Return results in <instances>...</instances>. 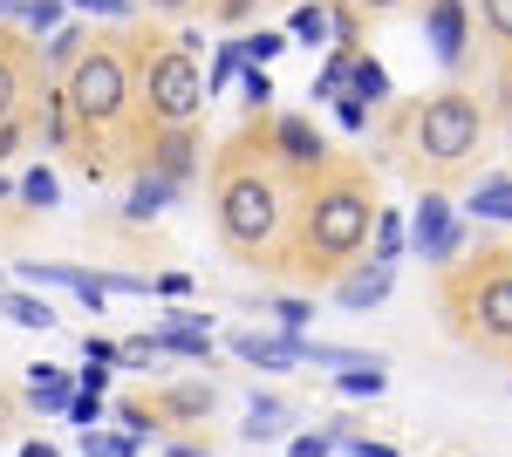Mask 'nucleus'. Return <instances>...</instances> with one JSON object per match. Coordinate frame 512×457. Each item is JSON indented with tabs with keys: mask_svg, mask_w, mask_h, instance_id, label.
<instances>
[{
	"mask_svg": "<svg viewBox=\"0 0 512 457\" xmlns=\"http://www.w3.org/2000/svg\"><path fill=\"white\" fill-rule=\"evenodd\" d=\"M287 41H294V35H280V28H253V35H239V48H246V62H260V69H267Z\"/></svg>",
	"mask_w": 512,
	"mask_h": 457,
	"instance_id": "obj_30",
	"label": "nucleus"
},
{
	"mask_svg": "<svg viewBox=\"0 0 512 457\" xmlns=\"http://www.w3.org/2000/svg\"><path fill=\"white\" fill-rule=\"evenodd\" d=\"M0 314H7L14 328H41V335L55 328V307L41 301V294H0Z\"/></svg>",
	"mask_w": 512,
	"mask_h": 457,
	"instance_id": "obj_24",
	"label": "nucleus"
},
{
	"mask_svg": "<svg viewBox=\"0 0 512 457\" xmlns=\"http://www.w3.org/2000/svg\"><path fill=\"white\" fill-rule=\"evenodd\" d=\"M21 280H28V287H69L82 307H103V301H110L103 273H89V267H41V260H21Z\"/></svg>",
	"mask_w": 512,
	"mask_h": 457,
	"instance_id": "obj_13",
	"label": "nucleus"
},
{
	"mask_svg": "<svg viewBox=\"0 0 512 457\" xmlns=\"http://www.w3.org/2000/svg\"><path fill=\"white\" fill-rule=\"evenodd\" d=\"M294 205H301V178L274 157L267 123H246L212 164V226L226 239V253L246 267H280Z\"/></svg>",
	"mask_w": 512,
	"mask_h": 457,
	"instance_id": "obj_1",
	"label": "nucleus"
},
{
	"mask_svg": "<svg viewBox=\"0 0 512 457\" xmlns=\"http://www.w3.org/2000/svg\"><path fill=\"white\" fill-rule=\"evenodd\" d=\"M396 287V267H383V260H355L342 280H335V301L349 307V314H369V307H383Z\"/></svg>",
	"mask_w": 512,
	"mask_h": 457,
	"instance_id": "obj_12",
	"label": "nucleus"
},
{
	"mask_svg": "<svg viewBox=\"0 0 512 457\" xmlns=\"http://www.w3.org/2000/svg\"><path fill=\"white\" fill-rule=\"evenodd\" d=\"M403 246H410V226H403L396 212H376V232H369V260L396 267V260H403Z\"/></svg>",
	"mask_w": 512,
	"mask_h": 457,
	"instance_id": "obj_22",
	"label": "nucleus"
},
{
	"mask_svg": "<svg viewBox=\"0 0 512 457\" xmlns=\"http://www.w3.org/2000/svg\"><path fill=\"white\" fill-rule=\"evenodd\" d=\"M41 137H48V151H76V103H69V82L41 89Z\"/></svg>",
	"mask_w": 512,
	"mask_h": 457,
	"instance_id": "obj_15",
	"label": "nucleus"
},
{
	"mask_svg": "<svg viewBox=\"0 0 512 457\" xmlns=\"http://www.w3.org/2000/svg\"><path fill=\"white\" fill-rule=\"evenodd\" d=\"M82 48H89V28H82V21H62V28L48 35V69L69 76V69L82 62Z\"/></svg>",
	"mask_w": 512,
	"mask_h": 457,
	"instance_id": "obj_21",
	"label": "nucleus"
},
{
	"mask_svg": "<svg viewBox=\"0 0 512 457\" xmlns=\"http://www.w3.org/2000/svg\"><path fill=\"white\" fill-rule=\"evenodd\" d=\"M239 69H246V48H239V35H233V41H219V55H212V76H205V89L219 96L226 82H239Z\"/></svg>",
	"mask_w": 512,
	"mask_h": 457,
	"instance_id": "obj_29",
	"label": "nucleus"
},
{
	"mask_svg": "<svg viewBox=\"0 0 512 457\" xmlns=\"http://www.w3.org/2000/svg\"><path fill=\"white\" fill-rule=\"evenodd\" d=\"M151 294H164V301H185V294H192V280H185V273H164V280H151Z\"/></svg>",
	"mask_w": 512,
	"mask_h": 457,
	"instance_id": "obj_40",
	"label": "nucleus"
},
{
	"mask_svg": "<svg viewBox=\"0 0 512 457\" xmlns=\"http://www.w3.org/2000/svg\"><path fill=\"white\" fill-rule=\"evenodd\" d=\"M376 185L369 171L355 164H328L301 185V205H294V232H287V260L280 267L294 273L301 287H335L342 273L369 253V232H376Z\"/></svg>",
	"mask_w": 512,
	"mask_h": 457,
	"instance_id": "obj_2",
	"label": "nucleus"
},
{
	"mask_svg": "<svg viewBox=\"0 0 512 457\" xmlns=\"http://www.w3.org/2000/svg\"><path fill=\"white\" fill-rule=\"evenodd\" d=\"M21 457H62L55 444H21Z\"/></svg>",
	"mask_w": 512,
	"mask_h": 457,
	"instance_id": "obj_44",
	"label": "nucleus"
},
{
	"mask_svg": "<svg viewBox=\"0 0 512 457\" xmlns=\"http://www.w3.org/2000/svg\"><path fill=\"white\" fill-rule=\"evenodd\" d=\"M335 116H342V130H369V103L362 96H335Z\"/></svg>",
	"mask_w": 512,
	"mask_h": 457,
	"instance_id": "obj_38",
	"label": "nucleus"
},
{
	"mask_svg": "<svg viewBox=\"0 0 512 457\" xmlns=\"http://www.w3.org/2000/svg\"><path fill=\"white\" fill-rule=\"evenodd\" d=\"M137 7H151V14H192L198 0H137Z\"/></svg>",
	"mask_w": 512,
	"mask_h": 457,
	"instance_id": "obj_43",
	"label": "nucleus"
},
{
	"mask_svg": "<svg viewBox=\"0 0 512 457\" xmlns=\"http://www.w3.org/2000/svg\"><path fill=\"white\" fill-rule=\"evenodd\" d=\"M287 35L308 41V48H335V0H301L294 21H287Z\"/></svg>",
	"mask_w": 512,
	"mask_h": 457,
	"instance_id": "obj_18",
	"label": "nucleus"
},
{
	"mask_svg": "<svg viewBox=\"0 0 512 457\" xmlns=\"http://www.w3.org/2000/svg\"><path fill=\"white\" fill-rule=\"evenodd\" d=\"M55 198H62V185H55V171H48V164H41V171H28V178H21V205H35V212H48V205H55Z\"/></svg>",
	"mask_w": 512,
	"mask_h": 457,
	"instance_id": "obj_31",
	"label": "nucleus"
},
{
	"mask_svg": "<svg viewBox=\"0 0 512 457\" xmlns=\"http://www.w3.org/2000/svg\"><path fill=\"white\" fill-rule=\"evenodd\" d=\"M239 362H260V369H301L308 362V335H233Z\"/></svg>",
	"mask_w": 512,
	"mask_h": 457,
	"instance_id": "obj_14",
	"label": "nucleus"
},
{
	"mask_svg": "<svg viewBox=\"0 0 512 457\" xmlns=\"http://www.w3.org/2000/svg\"><path fill=\"white\" fill-rule=\"evenodd\" d=\"M198 123L192 130H144V171H158V178H171V185L185 191L198 171Z\"/></svg>",
	"mask_w": 512,
	"mask_h": 457,
	"instance_id": "obj_10",
	"label": "nucleus"
},
{
	"mask_svg": "<svg viewBox=\"0 0 512 457\" xmlns=\"http://www.w3.org/2000/svg\"><path fill=\"white\" fill-rule=\"evenodd\" d=\"M280 430H287V403H280V396H253V410H246V437L267 444V437H280Z\"/></svg>",
	"mask_w": 512,
	"mask_h": 457,
	"instance_id": "obj_26",
	"label": "nucleus"
},
{
	"mask_svg": "<svg viewBox=\"0 0 512 457\" xmlns=\"http://www.w3.org/2000/svg\"><path fill=\"white\" fill-rule=\"evenodd\" d=\"M69 7H82V14H103V21H130V14H137V0H69Z\"/></svg>",
	"mask_w": 512,
	"mask_h": 457,
	"instance_id": "obj_37",
	"label": "nucleus"
},
{
	"mask_svg": "<svg viewBox=\"0 0 512 457\" xmlns=\"http://www.w3.org/2000/svg\"><path fill=\"white\" fill-rule=\"evenodd\" d=\"M506 151H512V96H506Z\"/></svg>",
	"mask_w": 512,
	"mask_h": 457,
	"instance_id": "obj_48",
	"label": "nucleus"
},
{
	"mask_svg": "<svg viewBox=\"0 0 512 457\" xmlns=\"http://www.w3.org/2000/svg\"><path fill=\"white\" fill-rule=\"evenodd\" d=\"M410 246H417L431 267H451V260L465 253V219H458V205H451L444 191H424V205L410 212Z\"/></svg>",
	"mask_w": 512,
	"mask_h": 457,
	"instance_id": "obj_7",
	"label": "nucleus"
},
{
	"mask_svg": "<svg viewBox=\"0 0 512 457\" xmlns=\"http://www.w3.org/2000/svg\"><path fill=\"white\" fill-rule=\"evenodd\" d=\"M171 198H178V185H171V178H158V171H137V185H130V198H123V219H137V226H144V219H158Z\"/></svg>",
	"mask_w": 512,
	"mask_h": 457,
	"instance_id": "obj_17",
	"label": "nucleus"
},
{
	"mask_svg": "<svg viewBox=\"0 0 512 457\" xmlns=\"http://www.w3.org/2000/svg\"><path fill=\"white\" fill-rule=\"evenodd\" d=\"M158 410H164V417H205V410H212V382H185V389H164Z\"/></svg>",
	"mask_w": 512,
	"mask_h": 457,
	"instance_id": "obj_28",
	"label": "nucleus"
},
{
	"mask_svg": "<svg viewBox=\"0 0 512 457\" xmlns=\"http://www.w3.org/2000/svg\"><path fill=\"white\" fill-rule=\"evenodd\" d=\"M117 355H123V342H103V335L82 342V362H117Z\"/></svg>",
	"mask_w": 512,
	"mask_h": 457,
	"instance_id": "obj_39",
	"label": "nucleus"
},
{
	"mask_svg": "<svg viewBox=\"0 0 512 457\" xmlns=\"http://www.w3.org/2000/svg\"><path fill=\"white\" fill-rule=\"evenodd\" d=\"M437 307H444L451 335L472 355L512 369V246L458 253L444 267V280H437Z\"/></svg>",
	"mask_w": 512,
	"mask_h": 457,
	"instance_id": "obj_4",
	"label": "nucleus"
},
{
	"mask_svg": "<svg viewBox=\"0 0 512 457\" xmlns=\"http://www.w3.org/2000/svg\"><path fill=\"white\" fill-rule=\"evenodd\" d=\"M274 314H280V328H287V335H301V328L315 321V301H294V294H287V301H274Z\"/></svg>",
	"mask_w": 512,
	"mask_h": 457,
	"instance_id": "obj_35",
	"label": "nucleus"
},
{
	"mask_svg": "<svg viewBox=\"0 0 512 457\" xmlns=\"http://www.w3.org/2000/svg\"><path fill=\"white\" fill-rule=\"evenodd\" d=\"M424 35H431V55L444 69H465V55H472V14H465V0H424Z\"/></svg>",
	"mask_w": 512,
	"mask_h": 457,
	"instance_id": "obj_9",
	"label": "nucleus"
},
{
	"mask_svg": "<svg viewBox=\"0 0 512 457\" xmlns=\"http://www.w3.org/2000/svg\"><path fill=\"white\" fill-rule=\"evenodd\" d=\"M212 103V89L198 76V55L164 35H137V116L144 130H192Z\"/></svg>",
	"mask_w": 512,
	"mask_h": 457,
	"instance_id": "obj_6",
	"label": "nucleus"
},
{
	"mask_svg": "<svg viewBox=\"0 0 512 457\" xmlns=\"http://www.w3.org/2000/svg\"><path fill=\"white\" fill-rule=\"evenodd\" d=\"M328 451H342V430L328 423V430H308V437H294L287 444V457H328Z\"/></svg>",
	"mask_w": 512,
	"mask_h": 457,
	"instance_id": "obj_33",
	"label": "nucleus"
},
{
	"mask_svg": "<svg viewBox=\"0 0 512 457\" xmlns=\"http://www.w3.org/2000/svg\"><path fill=\"white\" fill-rule=\"evenodd\" d=\"M76 382H82V389H96V396H103V389H110V362H89V369H76Z\"/></svg>",
	"mask_w": 512,
	"mask_h": 457,
	"instance_id": "obj_42",
	"label": "nucleus"
},
{
	"mask_svg": "<svg viewBox=\"0 0 512 457\" xmlns=\"http://www.w3.org/2000/svg\"><path fill=\"white\" fill-rule=\"evenodd\" d=\"M485 137H492V116L472 89H431V96H410L390 110V164L424 191H451L465 185L485 157Z\"/></svg>",
	"mask_w": 512,
	"mask_h": 457,
	"instance_id": "obj_3",
	"label": "nucleus"
},
{
	"mask_svg": "<svg viewBox=\"0 0 512 457\" xmlns=\"http://www.w3.org/2000/svg\"><path fill=\"white\" fill-rule=\"evenodd\" d=\"M28 89H35V48L21 35H0V123L21 116Z\"/></svg>",
	"mask_w": 512,
	"mask_h": 457,
	"instance_id": "obj_11",
	"label": "nucleus"
},
{
	"mask_svg": "<svg viewBox=\"0 0 512 457\" xmlns=\"http://www.w3.org/2000/svg\"><path fill=\"white\" fill-rule=\"evenodd\" d=\"M472 219H506L512 226V178H478L472 185Z\"/></svg>",
	"mask_w": 512,
	"mask_h": 457,
	"instance_id": "obj_23",
	"label": "nucleus"
},
{
	"mask_svg": "<svg viewBox=\"0 0 512 457\" xmlns=\"http://www.w3.org/2000/svg\"><path fill=\"white\" fill-rule=\"evenodd\" d=\"M342 451H349V457H396L390 444H369V437H355V430L342 437Z\"/></svg>",
	"mask_w": 512,
	"mask_h": 457,
	"instance_id": "obj_41",
	"label": "nucleus"
},
{
	"mask_svg": "<svg viewBox=\"0 0 512 457\" xmlns=\"http://www.w3.org/2000/svg\"><path fill=\"white\" fill-rule=\"evenodd\" d=\"M0 198H21V185H14V178H0Z\"/></svg>",
	"mask_w": 512,
	"mask_h": 457,
	"instance_id": "obj_46",
	"label": "nucleus"
},
{
	"mask_svg": "<svg viewBox=\"0 0 512 457\" xmlns=\"http://www.w3.org/2000/svg\"><path fill=\"white\" fill-rule=\"evenodd\" d=\"M69 423L96 430V423H103V396H96V389H76V403H69Z\"/></svg>",
	"mask_w": 512,
	"mask_h": 457,
	"instance_id": "obj_36",
	"label": "nucleus"
},
{
	"mask_svg": "<svg viewBox=\"0 0 512 457\" xmlns=\"http://www.w3.org/2000/svg\"><path fill=\"white\" fill-rule=\"evenodd\" d=\"M151 348L158 355H178V362H212V335H198V328H158Z\"/></svg>",
	"mask_w": 512,
	"mask_h": 457,
	"instance_id": "obj_20",
	"label": "nucleus"
},
{
	"mask_svg": "<svg viewBox=\"0 0 512 457\" xmlns=\"http://www.w3.org/2000/svg\"><path fill=\"white\" fill-rule=\"evenodd\" d=\"M62 7H69V0H14V21H21L35 41H48L55 28H62Z\"/></svg>",
	"mask_w": 512,
	"mask_h": 457,
	"instance_id": "obj_25",
	"label": "nucleus"
},
{
	"mask_svg": "<svg viewBox=\"0 0 512 457\" xmlns=\"http://www.w3.org/2000/svg\"><path fill=\"white\" fill-rule=\"evenodd\" d=\"M76 389H82V382L69 376V369H48V362H35V369H28V396H35V410H55V417H69Z\"/></svg>",
	"mask_w": 512,
	"mask_h": 457,
	"instance_id": "obj_16",
	"label": "nucleus"
},
{
	"mask_svg": "<svg viewBox=\"0 0 512 457\" xmlns=\"http://www.w3.org/2000/svg\"><path fill=\"white\" fill-rule=\"evenodd\" d=\"M171 457H212V451H198V444H171Z\"/></svg>",
	"mask_w": 512,
	"mask_h": 457,
	"instance_id": "obj_45",
	"label": "nucleus"
},
{
	"mask_svg": "<svg viewBox=\"0 0 512 457\" xmlns=\"http://www.w3.org/2000/svg\"><path fill=\"white\" fill-rule=\"evenodd\" d=\"M342 96H362L369 110H376V103H390V76H383V62H376V55H355L349 89H342Z\"/></svg>",
	"mask_w": 512,
	"mask_h": 457,
	"instance_id": "obj_19",
	"label": "nucleus"
},
{
	"mask_svg": "<svg viewBox=\"0 0 512 457\" xmlns=\"http://www.w3.org/2000/svg\"><path fill=\"white\" fill-rule=\"evenodd\" d=\"M362 21H396V14H417L424 0H349Z\"/></svg>",
	"mask_w": 512,
	"mask_h": 457,
	"instance_id": "obj_34",
	"label": "nucleus"
},
{
	"mask_svg": "<svg viewBox=\"0 0 512 457\" xmlns=\"http://www.w3.org/2000/svg\"><path fill=\"white\" fill-rule=\"evenodd\" d=\"M478 35L499 55H512V0H478Z\"/></svg>",
	"mask_w": 512,
	"mask_h": 457,
	"instance_id": "obj_27",
	"label": "nucleus"
},
{
	"mask_svg": "<svg viewBox=\"0 0 512 457\" xmlns=\"http://www.w3.org/2000/svg\"><path fill=\"white\" fill-rule=\"evenodd\" d=\"M69 103H76V137H144L137 116V35L89 41L82 62L69 69Z\"/></svg>",
	"mask_w": 512,
	"mask_h": 457,
	"instance_id": "obj_5",
	"label": "nucleus"
},
{
	"mask_svg": "<svg viewBox=\"0 0 512 457\" xmlns=\"http://www.w3.org/2000/svg\"><path fill=\"white\" fill-rule=\"evenodd\" d=\"M239 96H246V103H253V110L267 116V103H274V76H267V69H260V62H246V69H239Z\"/></svg>",
	"mask_w": 512,
	"mask_h": 457,
	"instance_id": "obj_32",
	"label": "nucleus"
},
{
	"mask_svg": "<svg viewBox=\"0 0 512 457\" xmlns=\"http://www.w3.org/2000/svg\"><path fill=\"white\" fill-rule=\"evenodd\" d=\"M267 137H274V157L294 171V178H301V185H308L315 171H328V164H335V157H328V137H321L308 116H267Z\"/></svg>",
	"mask_w": 512,
	"mask_h": 457,
	"instance_id": "obj_8",
	"label": "nucleus"
},
{
	"mask_svg": "<svg viewBox=\"0 0 512 457\" xmlns=\"http://www.w3.org/2000/svg\"><path fill=\"white\" fill-rule=\"evenodd\" d=\"M7 21H14V0H0V28H7Z\"/></svg>",
	"mask_w": 512,
	"mask_h": 457,
	"instance_id": "obj_47",
	"label": "nucleus"
}]
</instances>
